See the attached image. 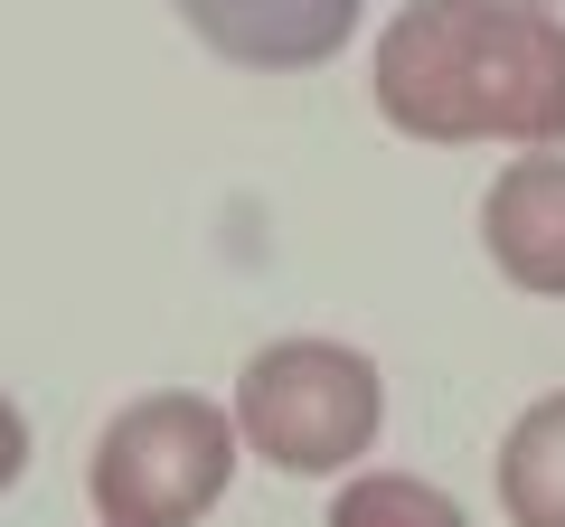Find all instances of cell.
Wrapping results in <instances>:
<instances>
[{"mask_svg": "<svg viewBox=\"0 0 565 527\" xmlns=\"http://www.w3.org/2000/svg\"><path fill=\"white\" fill-rule=\"evenodd\" d=\"M481 255L527 302H565V161L527 151L481 189Z\"/></svg>", "mask_w": 565, "mask_h": 527, "instance_id": "cell-5", "label": "cell"}, {"mask_svg": "<svg viewBox=\"0 0 565 527\" xmlns=\"http://www.w3.org/2000/svg\"><path fill=\"white\" fill-rule=\"evenodd\" d=\"M527 10H556V0H527Z\"/></svg>", "mask_w": 565, "mask_h": 527, "instance_id": "cell-8", "label": "cell"}, {"mask_svg": "<svg viewBox=\"0 0 565 527\" xmlns=\"http://www.w3.org/2000/svg\"><path fill=\"white\" fill-rule=\"evenodd\" d=\"M330 527H471L462 499L415 471H359V481L330 499Z\"/></svg>", "mask_w": 565, "mask_h": 527, "instance_id": "cell-7", "label": "cell"}, {"mask_svg": "<svg viewBox=\"0 0 565 527\" xmlns=\"http://www.w3.org/2000/svg\"><path fill=\"white\" fill-rule=\"evenodd\" d=\"M236 406H207L199 386H151L95 433L85 499L104 527H199L236 481Z\"/></svg>", "mask_w": 565, "mask_h": 527, "instance_id": "cell-3", "label": "cell"}, {"mask_svg": "<svg viewBox=\"0 0 565 527\" xmlns=\"http://www.w3.org/2000/svg\"><path fill=\"white\" fill-rule=\"evenodd\" d=\"M500 508L509 527H565V386L519 406V424L500 433Z\"/></svg>", "mask_w": 565, "mask_h": 527, "instance_id": "cell-6", "label": "cell"}, {"mask_svg": "<svg viewBox=\"0 0 565 527\" xmlns=\"http://www.w3.org/2000/svg\"><path fill=\"white\" fill-rule=\"evenodd\" d=\"M236 433L255 462L330 481L386 433V377L349 340H264L236 377Z\"/></svg>", "mask_w": 565, "mask_h": 527, "instance_id": "cell-2", "label": "cell"}, {"mask_svg": "<svg viewBox=\"0 0 565 527\" xmlns=\"http://www.w3.org/2000/svg\"><path fill=\"white\" fill-rule=\"evenodd\" d=\"M207 57L245 76H311L359 39V0H170Z\"/></svg>", "mask_w": 565, "mask_h": 527, "instance_id": "cell-4", "label": "cell"}, {"mask_svg": "<svg viewBox=\"0 0 565 527\" xmlns=\"http://www.w3.org/2000/svg\"><path fill=\"white\" fill-rule=\"evenodd\" d=\"M367 104L434 151H565V20L527 0H405L367 47Z\"/></svg>", "mask_w": 565, "mask_h": 527, "instance_id": "cell-1", "label": "cell"}]
</instances>
